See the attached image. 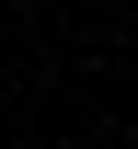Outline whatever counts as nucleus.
Masks as SVG:
<instances>
[{
  "instance_id": "f257e3e1",
  "label": "nucleus",
  "mask_w": 138,
  "mask_h": 149,
  "mask_svg": "<svg viewBox=\"0 0 138 149\" xmlns=\"http://www.w3.org/2000/svg\"><path fill=\"white\" fill-rule=\"evenodd\" d=\"M127 149H138V138H127Z\"/></svg>"
}]
</instances>
